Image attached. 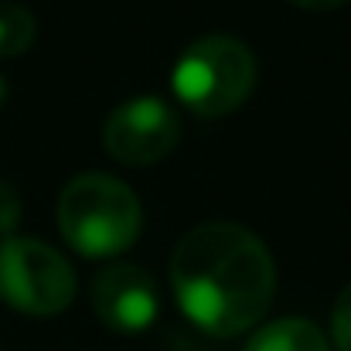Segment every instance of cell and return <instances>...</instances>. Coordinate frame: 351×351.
<instances>
[{"mask_svg":"<svg viewBox=\"0 0 351 351\" xmlns=\"http://www.w3.org/2000/svg\"><path fill=\"white\" fill-rule=\"evenodd\" d=\"M178 307L215 338H232L263 321L273 304L276 269L269 249L235 222H205L171 256Z\"/></svg>","mask_w":351,"mask_h":351,"instance_id":"6da1fadb","label":"cell"},{"mask_svg":"<svg viewBox=\"0 0 351 351\" xmlns=\"http://www.w3.org/2000/svg\"><path fill=\"white\" fill-rule=\"evenodd\" d=\"M140 219L136 195L110 174H79L58 198V229L89 259H110L130 249L140 235Z\"/></svg>","mask_w":351,"mask_h":351,"instance_id":"7a4b0ae2","label":"cell"},{"mask_svg":"<svg viewBox=\"0 0 351 351\" xmlns=\"http://www.w3.org/2000/svg\"><path fill=\"white\" fill-rule=\"evenodd\" d=\"M171 86L191 113L226 117L252 93L256 58L232 34H205L181 51Z\"/></svg>","mask_w":351,"mask_h":351,"instance_id":"3957f363","label":"cell"},{"mask_svg":"<svg viewBox=\"0 0 351 351\" xmlns=\"http://www.w3.org/2000/svg\"><path fill=\"white\" fill-rule=\"evenodd\" d=\"M75 297V273L69 259L24 235L0 242V300L31 317L62 314Z\"/></svg>","mask_w":351,"mask_h":351,"instance_id":"277c9868","label":"cell"},{"mask_svg":"<svg viewBox=\"0 0 351 351\" xmlns=\"http://www.w3.org/2000/svg\"><path fill=\"white\" fill-rule=\"evenodd\" d=\"M178 140H181V119L157 96L130 99L117 106L103 123L106 154L130 167H147L164 160L178 147Z\"/></svg>","mask_w":351,"mask_h":351,"instance_id":"5b68a950","label":"cell"},{"mask_svg":"<svg viewBox=\"0 0 351 351\" xmlns=\"http://www.w3.org/2000/svg\"><path fill=\"white\" fill-rule=\"evenodd\" d=\"M93 307L106 328H113L119 335H140L157 321L160 297H157V287L147 269L117 263L96 276Z\"/></svg>","mask_w":351,"mask_h":351,"instance_id":"8992f818","label":"cell"},{"mask_svg":"<svg viewBox=\"0 0 351 351\" xmlns=\"http://www.w3.org/2000/svg\"><path fill=\"white\" fill-rule=\"evenodd\" d=\"M245 351H331L328 338L321 335L317 324L304 321V317H283L266 324L263 331H256L249 338Z\"/></svg>","mask_w":351,"mask_h":351,"instance_id":"52a82bcc","label":"cell"},{"mask_svg":"<svg viewBox=\"0 0 351 351\" xmlns=\"http://www.w3.org/2000/svg\"><path fill=\"white\" fill-rule=\"evenodd\" d=\"M31 41H34V17L24 7L0 0V58L24 55Z\"/></svg>","mask_w":351,"mask_h":351,"instance_id":"ba28073f","label":"cell"},{"mask_svg":"<svg viewBox=\"0 0 351 351\" xmlns=\"http://www.w3.org/2000/svg\"><path fill=\"white\" fill-rule=\"evenodd\" d=\"M331 338L338 351H351V283L341 290L335 314H331Z\"/></svg>","mask_w":351,"mask_h":351,"instance_id":"9c48e42d","label":"cell"},{"mask_svg":"<svg viewBox=\"0 0 351 351\" xmlns=\"http://www.w3.org/2000/svg\"><path fill=\"white\" fill-rule=\"evenodd\" d=\"M17 222H21V198H17L14 184H7L0 178V232L7 235Z\"/></svg>","mask_w":351,"mask_h":351,"instance_id":"30bf717a","label":"cell"},{"mask_svg":"<svg viewBox=\"0 0 351 351\" xmlns=\"http://www.w3.org/2000/svg\"><path fill=\"white\" fill-rule=\"evenodd\" d=\"M293 7H304V10H335V7H341V3H348V0H290Z\"/></svg>","mask_w":351,"mask_h":351,"instance_id":"8fae6325","label":"cell"},{"mask_svg":"<svg viewBox=\"0 0 351 351\" xmlns=\"http://www.w3.org/2000/svg\"><path fill=\"white\" fill-rule=\"evenodd\" d=\"M3 99H7V89H3V79H0V106H3Z\"/></svg>","mask_w":351,"mask_h":351,"instance_id":"7c38bea8","label":"cell"}]
</instances>
